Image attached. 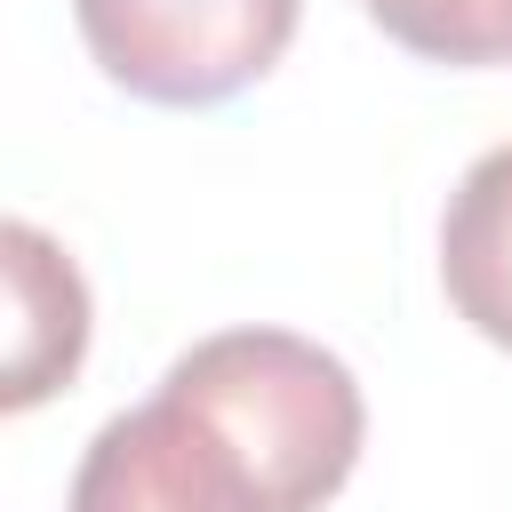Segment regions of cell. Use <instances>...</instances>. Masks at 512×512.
Returning <instances> with one entry per match:
<instances>
[{"instance_id":"cell-2","label":"cell","mask_w":512,"mask_h":512,"mask_svg":"<svg viewBox=\"0 0 512 512\" xmlns=\"http://www.w3.org/2000/svg\"><path fill=\"white\" fill-rule=\"evenodd\" d=\"M304 0H72L88 56L144 104H224L280 64Z\"/></svg>"},{"instance_id":"cell-1","label":"cell","mask_w":512,"mask_h":512,"mask_svg":"<svg viewBox=\"0 0 512 512\" xmlns=\"http://www.w3.org/2000/svg\"><path fill=\"white\" fill-rule=\"evenodd\" d=\"M168 384H184L200 408L232 424V440L256 456L272 512H320L352 464H360V384L352 368L288 328H224L168 360Z\"/></svg>"},{"instance_id":"cell-4","label":"cell","mask_w":512,"mask_h":512,"mask_svg":"<svg viewBox=\"0 0 512 512\" xmlns=\"http://www.w3.org/2000/svg\"><path fill=\"white\" fill-rule=\"evenodd\" d=\"M0 248H8V312H16L8 320V408H32L56 384H72L88 352V288L40 224H8Z\"/></svg>"},{"instance_id":"cell-3","label":"cell","mask_w":512,"mask_h":512,"mask_svg":"<svg viewBox=\"0 0 512 512\" xmlns=\"http://www.w3.org/2000/svg\"><path fill=\"white\" fill-rule=\"evenodd\" d=\"M64 512H272V488L232 424L160 376L144 408L96 424Z\"/></svg>"},{"instance_id":"cell-5","label":"cell","mask_w":512,"mask_h":512,"mask_svg":"<svg viewBox=\"0 0 512 512\" xmlns=\"http://www.w3.org/2000/svg\"><path fill=\"white\" fill-rule=\"evenodd\" d=\"M440 288L464 328L512 352V144L480 152L440 216Z\"/></svg>"},{"instance_id":"cell-6","label":"cell","mask_w":512,"mask_h":512,"mask_svg":"<svg viewBox=\"0 0 512 512\" xmlns=\"http://www.w3.org/2000/svg\"><path fill=\"white\" fill-rule=\"evenodd\" d=\"M424 64H496L512 56V0H360Z\"/></svg>"}]
</instances>
